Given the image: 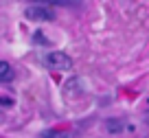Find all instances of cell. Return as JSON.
Listing matches in <instances>:
<instances>
[{
  "instance_id": "obj_1",
  "label": "cell",
  "mask_w": 149,
  "mask_h": 138,
  "mask_svg": "<svg viewBox=\"0 0 149 138\" xmlns=\"http://www.w3.org/2000/svg\"><path fill=\"white\" fill-rule=\"evenodd\" d=\"M44 61H46L48 68H55V70H68L70 66H72V59H70L66 53H61V51L48 53V55L44 57Z\"/></svg>"
},
{
  "instance_id": "obj_2",
  "label": "cell",
  "mask_w": 149,
  "mask_h": 138,
  "mask_svg": "<svg viewBox=\"0 0 149 138\" xmlns=\"http://www.w3.org/2000/svg\"><path fill=\"white\" fill-rule=\"evenodd\" d=\"M24 13H26L29 20H35V22H51L55 18V13L51 9H46L44 5H31L24 9Z\"/></svg>"
},
{
  "instance_id": "obj_3",
  "label": "cell",
  "mask_w": 149,
  "mask_h": 138,
  "mask_svg": "<svg viewBox=\"0 0 149 138\" xmlns=\"http://www.w3.org/2000/svg\"><path fill=\"white\" fill-rule=\"evenodd\" d=\"M105 127H107V132H110V134L123 132V129H125V121H123V118H110Z\"/></svg>"
},
{
  "instance_id": "obj_4",
  "label": "cell",
  "mask_w": 149,
  "mask_h": 138,
  "mask_svg": "<svg viewBox=\"0 0 149 138\" xmlns=\"http://www.w3.org/2000/svg\"><path fill=\"white\" fill-rule=\"evenodd\" d=\"M9 79H11V66L2 61L0 64V81H9Z\"/></svg>"
},
{
  "instance_id": "obj_5",
  "label": "cell",
  "mask_w": 149,
  "mask_h": 138,
  "mask_svg": "<svg viewBox=\"0 0 149 138\" xmlns=\"http://www.w3.org/2000/svg\"><path fill=\"white\" fill-rule=\"evenodd\" d=\"M2 105L9 107V105H11V99H9V97H2Z\"/></svg>"
}]
</instances>
